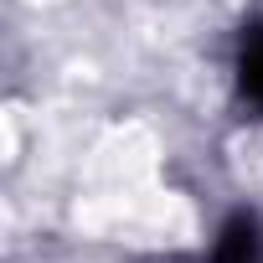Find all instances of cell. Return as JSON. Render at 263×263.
<instances>
[{"mask_svg":"<svg viewBox=\"0 0 263 263\" xmlns=\"http://www.w3.org/2000/svg\"><path fill=\"white\" fill-rule=\"evenodd\" d=\"M201 263H263V222L248 217V212L227 217L217 242H212V253Z\"/></svg>","mask_w":263,"mask_h":263,"instance_id":"1","label":"cell"},{"mask_svg":"<svg viewBox=\"0 0 263 263\" xmlns=\"http://www.w3.org/2000/svg\"><path fill=\"white\" fill-rule=\"evenodd\" d=\"M237 88H242L248 103L263 108V16H258V21L242 31V42H237Z\"/></svg>","mask_w":263,"mask_h":263,"instance_id":"2","label":"cell"}]
</instances>
